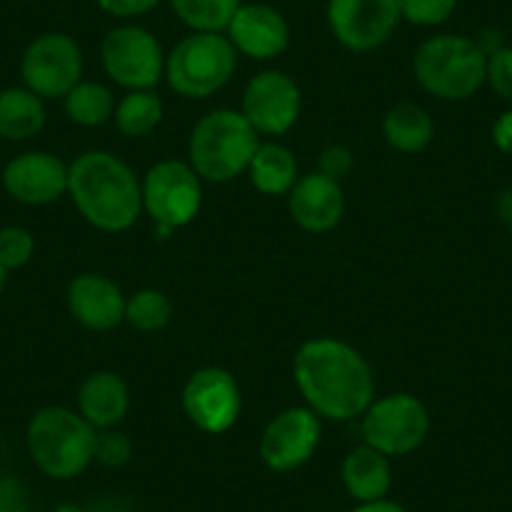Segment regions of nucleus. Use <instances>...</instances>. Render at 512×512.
I'll return each instance as SVG.
<instances>
[{"label":"nucleus","mask_w":512,"mask_h":512,"mask_svg":"<svg viewBox=\"0 0 512 512\" xmlns=\"http://www.w3.org/2000/svg\"><path fill=\"white\" fill-rule=\"evenodd\" d=\"M96 435L98 430L83 420L81 412L51 405L41 407L31 417L26 445L43 475L53 480H73L93 462Z\"/></svg>","instance_id":"obj_3"},{"label":"nucleus","mask_w":512,"mask_h":512,"mask_svg":"<svg viewBox=\"0 0 512 512\" xmlns=\"http://www.w3.org/2000/svg\"><path fill=\"white\" fill-rule=\"evenodd\" d=\"M141 199L154 224L181 229L191 224L201 209V176L191 169L189 161H159L141 181Z\"/></svg>","instance_id":"obj_9"},{"label":"nucleus","mask_w":512,"mask_h":512,"mask_svg":"<svg viewBox=\"0 0 512 512\" xmlns=\"http://www.w3.org/2000/svg\"><path fill=\"white\" fill-rule=\"evenodd\" d=\"M241 113L256 134L282 136L302 113V91L297 81L282 71L256 73L244 88Z\"/></svg>","instance_id":"obj_13"},{"label":"nucleus","mask_w":512,"mask_h":512,"mask_svg":"<svg viewBox=\"0 0 512 512\" xmlns=\"http://www.w3.org/2000/svg\"><path fill=\"white\" fill-rule=\"evenodd\" d=\"M327 21L347 51L369 53L390 41L400 26V0H329Z\"/></svg>","instance_id":"obj_12"},{"label":"nucleus","mask_w":512,"mask_h":512,"mask_svg":"<svg viewBox=\"0 0 512 512\" xmlns=\"http://www.w3.org/2000/svg\"><path fill=\"white\" fill-rule=\"evenodd\" d=\"M36 251V239L23 226H6L0 229V264L6 272L26 267Z\"/></svg>","instance_id":"obj_28"},{"label":"nucleus","mask_w":512,"mask_h":512,"mask_svg":"<svg viewBox=\"0 0 512 512\" xmlns=\"http://www.w3.org/2000/svg\"><path fill=\"white\" fill-rule=\"evenodd\" d=\"M171 8L191 31L221 33L241 8V0H171Z\"/></svg>","instance_id":"obj_26"},{"label":"nucleus","mask_w":512,"mask_h":512,"mask_svg":"<svg viewBox=\"0 0 512 512\" xmlns=\"http://www.w3.org/2000/svg\"><path fill=\"white\" fill-rule=\"evenodd\" d=\"M384 141L402 154H420L435 139L432 116L417 103H397L382 118Z\"/></svg>","instance_id":"obj_22"},{"label":"nucleus","mask_w":512,"mask_h":512,"mask_svg":"<svg viewBox=\"0 0 512 512\" xmlns=\"http://www.w3.org/2000/svg\"><path fill=\"white\" fill-rule=\"evenodd\" d=\"M46 126V103L26 86L0 91V139L28 141Z\"/></svg>","instance_id":"obj_21"},{"label":"nucleus","mask_w":512,"mask_h":512,"mask_svg":"<svg viewBox=\"0 0 512 512\" xmlns=\"http://www.w3.org/2000/svg\"><path fill=\"white\" fill-rule=\"evenodd\" d=\"M322 440V417L309 407L279 412L262 432L259 455L274 472H292L312 460Z\"/></svg>","instance_id":"obj_14"},{"label":"nucleus","mask_w":512,"mask_h":512,"mask_svg":"<svg viewBox=\"0 0 512 512\" xmlns=\"http://www.w3.org/2000/svg\"><path fill=\"white\" fill-rule=\"evenodd\" d=\"M246 174L264 196H287L299 179L297 156L284 144H259Z\"/></svg>","instance_id":"obj_23"},{"label":"nucleus","mask_w":512,"mask_h":512,"mask_svg":"<svg viewBox=\"0 0 512 512\" xmlns=\"http://www.w3.org/2000/svg\"><path fill=\"white\" fill-rule=\"evenodd\" d=\"M3 189L18 204H53L68 194V164L48 151L18 154L3 169Z\"/></svg>","instance_id":"obj_15"},{"label":"nucleus","mask_w":512,"mask_h":512,"mask_svg":"<svg viewBox=\"0 0 512 512\" xmlns=\"http://www.w3.org/2000/svg\"><path fill=\"white\" fill-rule=\"evenodd\" d=\"M495 209H497V219H500V224L512 234V186H507V189L500 191Z\"/></svg>","instance_id":"obj_36"},{"label":"nucleus","mask_w":512,"mask_h":512,"mask_svg":"<svg viewBox=\"0 0 512 512\" xmlns=\"http://www.w3.org/2000/svg\"><path fill=\"white\" fill-rule=\"evenodd\" d=\"M131 457H134V445H131V440L123 432H118L116 427L98 430L93 460L101 462L103 467H123Z\"/></svg>","instance_id":"obj_30"},{"label":"nucleus","mask_w":512,"mask_h":512,"mask_svg":"<svg viewBox=\"0 0 512 512\" xmlns=\"http://www.w3.org/2000/svg\"><path fill=\"white\" fill-rule=\"evenodd\" d=\"M354 169V154L347 149V146L342 144H334V146H327V149L319 154V174L327 176V179L332 181H339L342 184V179H347L349 174H352Z\"/></svg>","instance_id":"obj_32"},{"label":"nucleus","mask_w":512,"mask_h":512,"mask_svg":"<svg viewBox=\"0 0 512 512\" xmlns=\"http://www.w3.org/2000/svg\"><path fill=\"white\" fill-rule=\"evenodd\" d=\"M103 71L128 91H146L164 78L166 56L151 31L141 26H116L101 43Z\"/></svg>","instance_id":"obj_8"},{"label":"nucleus","mask_w":512,"mask_h":512,"mask_svg":"<svg viewBox=\"0 0 512 512\" xmlns=\"http://www.w3.org/2000/svg\"><path fill=\"white\" fill-rule=\"evenodd\" d=\"M289 216L299 229L309 234H327L342 221L347 201L339 181L327 179L319 171L299 176L297 184L287 194Z\"/></svg>","instance_id":"obj_18"},{"label":"nucleus","mask_w":512,"mask_h":512,"mask_svg":"<svg viewBox=\"0 0 512 512\" xmlns=\"http://www.w3.org/2000/svg\"><path fill=\"white\" fill-rule=\"evenodd\" d=\"M322 512H329V510H322Z\"/></svg>","instance_id":"obj_40"},{"label":"nucleus","mask_w":512,"mask_h":512,"mask_svg":"<svg viewBox=\"0 0 512 512\" xmlns=\"http://www.w3.org/2000/svg\"><path fill=\"white\" fill-rule=\"evenodd\" d=\"M457 0H400L402 18L415 26H440L455 13Z\"/></svg>","instance_id":"obj_29"},{"label":"nucleus","mask_w":512,"mask_h":512,"mask_svg":"<svg viewBox=\"0 0 512 512\" xmlns=\"http://www.w3.org/2000/svg\"><path fill=\"white\" fill-rule=\"evenodd\" d=\"M71 317L91 332H111L126 322V297L111 277L98 272L78 274L66 289Z\"/></svg>","instance_id":"obj_17"},{"label":"nucleus","mask_w":512,"mask_h":512,"mask_svg":"<svg viewBox=\"0 0 512 512\" xmlns=\"http://www.w3.org/2000/svg\"><path fill=\"white\" fill-rule=\"evenodd\" d=\"M259 149V134L234 108L209 111L189 136V164L201 181L226 184L249 169Z\"/></svg>","instance_id":"obj_4"},{"label":"nucleus","mask_w":512,"mask_h":512,"mask_svg":"<svg viewBox=\"0 0 512 512\" xmlns=\"http://www.w3.org/2000/svg\"><path fill=\"white\" fill-rule=\"evenodd\" d=\"M430 432V412L410 392L372 400L362 415V440L387 457H402L422 447Z\"/></svg>","instance_id":"obj_7"},{"label":"nucleus","mask_w":512,"mask_h":512,"mask_svg":"<svg viewBox=\"0 0 512 512\" xmlns=\"http://www.w3.org/2000/svg\"><path fill=\"white\" fill-rule=\"evenodd\" d=\"M342 482L357 502L384 500L392 487L390 457L362 442L344 457Z\"/></svg>","instance_id":"obj_20"},{"label":"nucleus","mask_w":512,"mask_h":512,"mask_svg":"<svg viewBox=\"0 0 512 512\" xmlns=\"http://www.w3.org/2000/svg\"><path fill=\"white\" fill-rule=\"evenodd\" d=\"M354 512H407V510L402 505H397V502L374 500V502H359V507Z\"/></svg>","instance_id":"obj_37"},{"label":"nucleus","mask_w":512,"mask_h":512,"mask_svg":"<svg viewBox=\"0 0 512 512\" xmlns=\"http://www.w3.org/2000/svg\"><path fill=\"white\" fill-rule=\"evenodd\" d=\"M181 407L194 427L209 435L231 430L241 415V390L224 367H201L186 379Z\"/></svg>","instance_id":"obj_11"},{"label":"nucleus","mask_w":512,"mask_h":512,"mask_svg":"<svg viewBox=\"0 0 512 512\" xmlns=\"http://www.w3.org/2000/svg\"><path fill=\"white\" fill-rule=\"evenodd\" d=\"M226 38L251 61H272L289 48V23L267 3H249L234 13Z\"/></svg>","instance_id":"obj_16"},{"label":"nucleus","mask_w":512,"mask_h":512,"mask_svg":"<svg viewBox=\"0 0 512 512\" xmlns=\"http://www.w3.org/2000/svg\"><path fill=\"white\" fill-rule=\"evenodd\" d=\"M118 131L128 139H144L151 131L159 128L164 121V103L156 96L154 88L146 91H128L121 101L116 103V113H113Z\"/></svg>","instance_id":"obj_24"},{"label":"nucleus","mask_w":512,"mask_h":512,"mask_svg":"<svg viewBox=\"0 0 512 512\" xmlns=\"http://www.w3.org/2000/svg\"><path fill=\"white\" fill-rule=\"evenodd\" d=\"M63 106L73 123L83 128H96L111 121L116 113V98H113L111 88H106L103 83L81 81L63 98Z\"/></svg>","instance_id":"obj_25"},{"label":"nucleus","mask_w":512,"mask_h":512,"mask_svg":"<svg viewBox=\"0 0 512 512\" xmlns=\"http://www.w3.org/2000/svg\"><path fill=\"white\" fill-rule=\"evenodd\" d=\"M294 382L322 420L362 417L374 400V374L367 359L342 339H309L294 354Z\"/></svg>","instance_id":"obj_1"},{"label":"nucleus","mask_w":512,"mask_h":512,"mask_svg":"<svg viewBox=\"0 0 512 512\" xmlns=\"http://www.w3.org/2000/svg\"><path fill=\"white\" fill-rule=\"evenodd\" d=\"M68 196L88 224L108 234L131 229L144 211L139 176L111 151H86L68 164Z\"/></svg>","instance_id":"obj_2"},{"label":"nucleus","mask_w":512,"mask_h":512,"mask_svg":"<svg viewBox=\"0 0 512 512\" xmlns=\"http://www.w3.org/2000/svg\"><path fill=\"white\" fill-rule=\"evenodd\" d=\"M412 71L430 96L440 101H465L487 81V56L472 38L440 33L417 48Z\"/></svg>","instance_id":"obj_5"},{"label":"nucleus","mask_w":512,"mask_h":512,"mask_svg":"<svg viewBox=\"0 0 512 512\" xmlns=\"http://www.w3.org/2000/svg\"><path fill=\"white\" fill-rule=\"evenodd\" d=\"M21 78L28 91L43 101L66 98L83 81L81 46L66 33H43L33 38L21 58Z\"/></svg>","instance_id":"obj_10"},{"label":"nucleus","mask_w":512,"mask_h":512,"mask_svg":"<svg viewBox=\"0 0 512 512\" xmlns=\"http://www.w3.org/2000/svg\"><path fill=\"white\" fill-rule=\"evenodd\" d=\"M6 277H8V272L3 269V264H0V294H3V289H6Z\"/></svg>","instance_id":"obj_39"},{"label":"nucleus","mask_w":512,"mask_h":512,"mask_svg":"<svg viewBox=\"0 0 512 512\" xmlns=\"http://www.w3.org/2000/svg\"><path fill=\"white\" fill-rule=\"evenodd\" d=\"M492 141L502 154L512 156V111H505L492 126Z\"/></svg>","instance_id":"obj_35"},{"label":"nucleus","mask_w":512,"mask_h":512,"mask_svg":"<svg viewBox=\"0 0 512 512\" xmlns=\"http://www.w3.org/2000/svg\"><path fill=\"white\" fill-rule=\"evenodd\" d=\"M96 3L116 18H136L159 6L161 0H96Z\"/></svg>","instance_id":"obj_34"},{"label":"nucleus","mask_w":512,"mask_h":512,"mask_svg":"<svg viewBox=\"0 0 512 512\" xmlns=\"http://www.w3.org/2000/svg\"><path fill=\"white\" fill-rule=\"evenodd\" d=\"M236 48L221 33L194 31L181 38L166 56L164 76L184 98H209L231 81Z\"/></svg>","instance_id":"obj_6"},{"label":"nucleus","mask_w":512,"mask_h":512,"mask_svg":"<svg viewBox=\"0 0 512 512\" xmlns=\"http://www.w3.org/2000/svg\"><path fill=\"white\" fill-rule=\"evenodd\" d=\"M128 405H131L128 384L123 382L121 374L108 369L88 374L78 390V412L96 430H111L123 422Z\"/></svg>","instance_id":"obj_19"},{"label":"nucleus","mask_w":512,"mask_h":512,"mask_svg":"<svg viewBox=\"0 0 512 512\" xmlns=\"http://www.w3.org/2000/svg\"><path fill=\"white\" fill-rule=\"evenodd\" d=\"M174 317V304L159 289H139L126 299V322L139 332H159Z\"/></svg>","instance_id":"obj_27"},{"label":"nucleus","mask_w":512,"mask_h":512,"mask_svg":"<svg viewBox=\"0 0 512 512\" xmlns=\"http://www.w3.org/2000/svg\"><path fill=\"white\" fill-rule=\"evenodd\" d=\"M0 512H31L28 487L18 477L0 475Z\"/></svg>","instance_id":"obj_33"},{"label":"nucleus","mask_w":512,"mask_h":512,"mask_svg":"<svg viewBox=\"0 0 512 512\" xmlns=\"http://www.w3.org/2000/svg\"><path fill=\"white\" fill-rule=\"evenodd\" d=\"M487 83L505 101H512V46H502L487 56Z\"/></svg>","instance_id":"obj_31"},{"label":"nucleus","mask_w":512,"mask_h":512,"mask_svg":"<svg viewBox=\"0 0 512 512\" xmlns=\"http://www.w3.org/2000/svg\"><path fill=\"white\" fill-rule=\"evenodd\" d=\"M53 512H88V507L76 505V502H63V505H58Z\"/></svg>","instance_id":"obj_38"}]
</instances>
